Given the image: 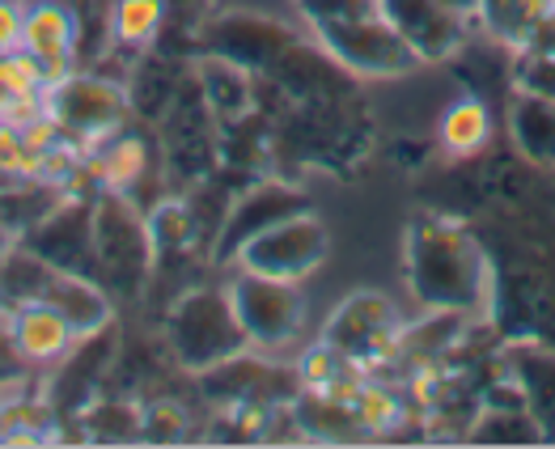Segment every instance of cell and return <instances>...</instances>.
<instances>
[{
  "instance_id": "9",
  "label": "cell",
  "mask_w": 555,
  "mask_h": 449,
  "mask_svg": "<svg viewBox=\"0 0 555 449\" xmlns=\"http://www.w3.org/2000/svg\"><path fill=\"white\" fill-rule=\"evenodd\" d=\"M310 35L361 81H395V77H408L420 68L416 51L403 43V35L386 22V13L335 22V26L310 30Z\"/></svg>"
},
{
  "instance_id": "21",
  "label": "cell",
  "mask_w": 555,
  "mask_h": 449,
  "mask_svg": "<svg viewBox=\"0 0 555 449\" xmlns=\"http://www.w3.org/2000/svg\"><path fill=\"white\" fill-rule=\"evenodd\" d=\"M39 302L55 306L60 315L68 318V326L77 335H93V331H102V326L115 322V297H111V288L102 280H93V275H81V271L55 268Z\"/></svg>"
},
{
  "instance_id": "17",
  "label": "cell",
  "mask_w": 555,
  "mask_h": 449,
  "mask_svg": "<svg viewBox=\"0 0 555 449\" xmlns=\"http://www.w3.org/2000/svg\"><path fill=\"white\" fill-rule=\"evenodd\" d=\"M186 73H191V60L186 55H175L166 47H149L132 55V73H128V98H132V119L157 128L162 115L170 111V102L183 90Z\"/></svg>"
},
{
  "instance_id": "11",
  "label": "cell",
  "mask_w": 555,
  "mask_h": 449,
  "mask_svg": "<svg viewBox=\"0 0 555 449\" xmlns=\"http://www.w3.org/2000/svg\"><path fill=\"white\" fill-rule=\"evenodd\" d=\"M301 35L293 26H284L276 17H259V13H217V17H204V26L195 30V47L191 55H221L242 64L246 73L263 77L272 73L280 55L297 43Z\"/></svg>"
},
{
  "instance_id": "27",
  "label": "cell",
  "mask_w": 555,
  "mask_h": 449,
  "mask_svg": "<svg viewBox=\"0 0 555 449\" xmlns=\"http://www.w3.org/2000/svg\"><path fill=\"white\" fill-rule=\"evenodd\" d=\"M348 399H352V411H357L365 437H386V433H395V428L403 424V415H408L403 399H399L386 382H373V373H357V377H352Z\"/></svg>"
},
{
  "instance_id": "13",
  "label": "cell",
  "mask_w": 555,
  "mask_h": 449,
  "mask_svg": "<svg viewBox=\"0 0 555 449\" xmlns=\"http://www.w3.org/2000/svg\"><path fill=\"white\" fill-rule=\"evenodd\" d=\"M306 191L297 187V182H284V179H250L237 195H233L230 213H225V224H221V233H217V246H212V264H221V268H230L233 259H237V251L250 242V238H259L263 229H272L280 224L284 217H297V213H306Z\"/></svg>"
},
{
  "instance_id": "31",
  "label": "cell",
  "mask_w": 555,
  "mask_h": 449,
  "mask_svg": "<svg viewBox=\"0 0 555 449\" xmlns=\"http://www.w3.org/2000/svg\"><path fill=\"white\" fill-rule=\"evenodd\" d=\"M513 90L555 98V47H521V51H513Z\"/></svg>"
},
{
  "instance_id": "26",
  "label": "cell",
  "mask_w": 555,
  "mask_h": 449,
  "mask_svg": "<svg viewBox=\"0 0 555 449\" xmlns=\"http://www.w3.org/2000/svg\"><path fill=\"white\" fill-rule=\"evenodd\" d=\"M106 22H111V43L128 55H140V51L162 43L170 9H166V0H115L106 9Z\"/></svg>"
},
{
  "instance_id": "8",
  "label": "cell",
  "mask_w": 555,
  "mask_h": 449,
  "mask_svg": "<svg viewBox=\"0 0 555 449\" xmlns=\"http://www.w3.org/2000/svg\"><path fill=\"white\" fill-rule=\"evenodd\" d=\"M98 191L102 187L90 179V170H81L77 182L64 187V195L22 233V246L35 251L51 268L81 271V275L98 280V255H93V200H98Z\"/></svg>"
},
{
  "instance_id": "35",
  "label": "cell",
  "mask_w": 555,
  "mask_h": 449,
  "mask_svg": "<svg viewBox=\"0 0 555 449\" xmlns=\"http://www.w3.org/2000/svg\"><path fill=\"white\" fill-rule=\"evenodd\" d=\"M22 98L13 90V81H9V68H4V55H0V119H9V111L17 106Z\"/></svg>"
},
{
  "instance_id": "15",
  "label": "cell",
  "mask_w": 555,
  "mask_h": 449,
  "mask_svg": "<svg viewBox=\"0 0 555 449\" xmlns=\"http://www.w3.org/2000/svg\"><path fill=\"white\" fill-rule=\"evenodd\" d=\"M386 22L403 35V43L416 51L420 64L454 60V51L479 30L459 13H450L441 0H382Z\"/></svg>"
},
{
  "instance_id": "3",
  "label": "cell",
  "mask_w": 555,
  "mask_h": 449,
  "mask_svg": "<svg viewBox=\"0 0 555 449\" xmlns=\"http://www.w3.org/2000/svg\"><path fill=\"white\" fill-rule=\"evenodd\" d=\"M93 255H98V280L111 288V297L128 302L149 288L157 275L149 217L132 195L98 191L93 200Z\"/></svg>"
},
{
  "instance_id": "33",
  "label": "cell",
  "mask_w": 555,
  "mask_h": 449,
  "mask_svg": "<svg viewBox=\"0 0 555 449\" xmlns=\"http://www.w3.org/2000/svg\"><path fill=\"white\" fill-rule=\"evenodd\" d=\"M297 9H301L310 30H323V26H335V22L382 13V0H297Z\"/></svg>"
},
{
  "instance_id": "38",
  "label": "cell",
  "mask_w": 555,
  "mask_h": 449,
  "mask_svg": "<svg viewBox=\"0 0 555 449\" xmlns=\"http://www.w3.org/2000/svg\"><path fill=\"white\" fill-rule=\"evenodd\" d=\"M552 4H555V0H552Z\"/></svg>"
},
{
  "instance_id": "14",
  "label": "cell",
  "mask_w": 555,
  "mask_h": 449,
  "mask_svg": "<svg viewBox=\"0 0 555 449\" xmlns=\"http://www.w3.org/2000/svg\"><path fill=\"white\" fill-rule=\"evenodd\" d=\"M86 170L90 179L102 187V191H119V195H132L140 204V191L144 182L162 179L166 182V170H162V144H153L149 136L124 124L115 136H106L102 144H93L86 153ZM144 208V204H140Z\"/></svg>"
},
{
  "instance_id": "36",
  "label": "cell",
  "mask_w": 555,
  "mask_h": 449,
  "mask_svg": "<svg viewBox=\"0 0 555 449\" xmlns=\"http://www.w3.org/2000/svg\"><path fill=\"white\" fill-rule=\"evenodd\" d=\"M450 13H459V17H466V22H475L479 17V0H441Z\"/></svg>"
},
{
  "instance_id": "32",
  "label": "cell",
  "mask_w": 555,
  "mask_h": 449,
  "mask_svg": "<svg viewBox=\"0 0 555 449\" xmlns=\"http://www.w3.org/2000/svg\"><path fill=\"white\" fill-rule=\"evenodd\" d=\"M17 179H39V170H35L30 149H26L22 124L0 119V182H17Z\"/></svg>"
},
{
  "instance_id": "23",
  "label": "cell",
  "mask_w": 555,
  "mask_h": 449,
  "mask_svg": "<svg viewBox=\"0 0 555 449\" xmlns=\"http://www.w3.org/2000/svg\"><path fill=\"white\" fill-rule=\"evenodd\" d=\"M492 132H496V124H492L488 98L466 90L446 106V115H441V124H437V144H441L446 157L466 162V157H479V153L492 144Z\"/></svg>"
},
{
  "instance_id": "12",
  "label": "cell",
  "mask_w": 555,
  "mask_h": 449,
  "mask_svg": "<svg viewBox=\"0 0 555 449\" xmlns=\"http://www.w3.org/2000/svg\"><path fill=\"white\" fill-rule=\"evenodd\" d=\"M119 357V326H102L93 335H81L73 344V352L64 360H55V373L47 377L43 403L51 407V415H73L81 420V411L106 395V373L115 369Z\"/></svg>"
},
{
  "instance_id": "6",
  "label": "cell",
  "mask_w": 555,
  "mask_h": 449,
  "mask_svg": "<svg viewBox=\"0 0 555 449\" xmlns=\"http://www.w3.org/2000/svg\"><path fill=\"white\" fill-rule=\"evenodd\" d=\"M225 288H230L233 315H237L255 352L276 357L288 344L301 339V331H306V297H301L297 280H276V275L233 268Z\"/></svg>"
},
{
  "instance_id": "7",
  "label": "cell",
  "mask_w": 555,
  "mask_h": 449,
  "mask_svg": "<svg viewBox=\"0 0 555 449\" xmlns=\"http://www.w3.org/2000/svg\"><path fill=\"white\" fill-rule=\"evenodd\" d=\"M403 326L408 322L386 293L361 288V293L344 297L335 306V315L326 318L323 344H331L357 373H373V369H386L395 360Z\"/></svg>"
},
{
  "instance_id": "10",
  "label": "cell",
  "mask_w": 555,
  "mask_h": 449,
  "mask_svg": "<svg viewBox=\"0 0 555 449\" xmlns=\"http://www.w3.org/2000/svg\"><path fill=\"white\" fill-rule=\"evenodd\" d=\"M331 255V233L326 224L306 208L297 217H284L280 224L263 229L259 238H250L230 268L259 271V275H276V280H306L310 271H319Z\"/></svg>"
},
{
  "instance_id": "25",
  "label": "cell",
  "mask_w": 555,
  "mask_h": 449,
  "mask_svg": "<svg viewBox=\"0 0 555 449\" xmlns=\"http://www.w3.org/2000/svg\"><path fill=\"white\" fill-rule=\"evenodd\" d=\"M555 13L552 0H479V35L496 39L509 51H521V47L534 43V35L543 30V22Z\"/></svg>"
},
{
  "instance_id": "2",
  "label": "cell",
  "mask_w": 555,
  "mask_h": 449,
  "mask_svg": "<svg viewBox=\"0 0 555 449\" xmlns=\"http://www.w3.org/2000/svg\"><path fill=\"white\" fill-rule=\"evenodd\" d=\"M162 348L183 373H208L250 348L225 284H195L162 315Z\"/></svg>"
},
{
  "instance_id": "1",
  "label": "cell",
  "mask_w": 555,
  "mask_h": 449,
  "mask_svg": "<svg viewBox=\"0 0 555 449\" xmlns=\"http://www.w3.org/2000/svg\"><path fill=\"white\" fill-rule=\"evenodd\" d=\"M408 293L424 310L479 318L496 302V268L488 246L446 213H416L403 238Z\"/></svg>"
},
{
  "instance_id": "19",
  "label": "cell",
  "mask_w": 555,
  "mask_h": 449,
  "mask_svg": "<svg viewBox=\"0 0 555 449\" xmlns=\"http://www.w3.org/2000/svg\"><path fill=\"white\" fill-rule=\"evenodd\" d=\"M191 77H195V86H199L208 111L217 115L221 128H233V124H242L246 115L259 111V77L246 73L233 60L199 51V55H191Z\"/></svg>"
},
{
  "instance_id": "18",
  "label": "cell",
  "mask_w": 555,
  "mask_h": 449,
  "mask_svg": "<svg viewBox=\"0 0 555 449\" xmlns=\"http://www.w3.org/2000/svg\"><path fill=\"white\" fill-rule=\"evenodd\" d=\"M4 339L17 352V360H26V364H55V360H64L73 352V344L81 335L68 326V318L60 315L55 306L22 302L4 318Z\"/></svg>"
},
{
  "instance_id": "30",
  "label": "cell",
  "mask_w": 555,
  "mask_h": 449,
  "mask_svg": "<svg viewBox=\"0 0 555 449\" xmlns=\"http://www.w3.org/2000/svg\"><path fill=\"white\" fill-rule=\"evenodd\" d=\"M191 433V415L179 399L157 395V399H140V441L144 446H175Z\"/></svg>"
},
{
  "instance_id": "24",
  "label": "cell",
  "mask_w": 555,
  "mask_h": 449,
  "mask_svg": "<svg viewBox=\"0 0 555 449\" xmlns=\"http://www.w3.org/2000/svg\"><path fill=\"white\" fill-rule=\"evenodd\" d=\"M509 373L517 377L530 415L543 428V441H555V352L521 339L509 352Z\"/></svg>"
},
{
  "instance_id": "29",
  "label": "cell",
  "mask_w": 555,
  "mask_h": 449,
  "mask_svg": "<svg viewBox=\"0 0 555 449\" xmlns=\"http://www.w3.org/2000/svg\"><path fill=\"white\" fill-rule=\"evenodd\" d=\"M470 441H483V446H526V441H543V428L530 415V407H483L479 420L470 424Z\"/></svg>"
},
{
  "instance_id": "5",
  "label": "cell",
  "mask_w": 555,
  "mask_h": 449,
  "mask_svg": "<svg viewBox=\"0 0 555 449\" xmlns=\"http://www.w3.org/2000/svg\"><path fill=\"white\" fill-rule=\"evenodd\" d=\"M47 119L68 136L81 153H90L93 144H102L106 136H115L124 124H132V98L119 77L106 73H68L60 81H51L43 93Z\"/></svg>"
},
{
  "instance_id": "4",
  "label": "cell",
  "mask_w": 555,
  "mask_h": 449,
  "mask_svg": "<svg viewBox=\"0 0 555 449\" xmlns=\"http://www.w3.org/2000/svg\"><path fill=\"white\" fill-rule=\"evenodd\" d=\"M157 132H162L157 144H162L166 191H191L221 170V124L208 111L191 73H186L179 98L170 102V111L162 115Z\"/></svg>"
},
{
  "instance_id": "37",
  "label": "cell",
  "mask_w": 555,
  "mask_h": 449,
  "mask_svg": "<svg viewBox=\"0 0 555 449\" xmlns=\"http://www.w3.org/2000/svg\"><path fill=\"white\" fill-rule=\"evenodd\" d=\"M17 242H22V238H17V229H13V224L0 217V259H4V255H9Z\"/></svg>"
},
{
  "instance_id": "22",
  "label": "cell",
  "mask_w": 555,
  "mask_h": 449,
  "mask_svg": "<svg viewBox=\"0 0 555 449\" xmlns=\"http://www.w3.org/2000/svg\"><path fill=\"white\" fill-rule=\"evenodd\" d=\"M505 128L526 166L555 170V98L513 90L505 106Z\"/></svg>"
},
{
  "instance_id": "20",
  "label": "cell",
  "mask_w": 555,
  "mask_h": 449,
  "mask_svg": "<svg viewBox=\"0 0 555 449\" xmlns=\"http://www.w3.org/2000/svg\"><path fill=\"white\" fill-rule=\"evenodd\" d=\"M149 238H153V259H157V271L162 268H179L191 255H204V238H199V221H195V208L186 200V191H166L157 195L149 208Z\"/></svg>"
},
{
  "instance_id": "16",
  "label": "cell",
  "mask_w": 555,
  "mask_h": 449,
  "mask_svg": "<svg viewBox=\"0 0 555 449\" xmlns=\"http://www.w3.org/2000/svg\"><path fill=\"white\" fill-rule=\"evenodd\" d=\"M22 51L43 64L51 81L81 68V22L68 0H26Z\"/></svg>"
},
{
  "instance_id": "34",
  "label": "cell",
  "mask_w": 555,
  "mask_h": 449,
  "mask_svg": "<svg viewBox=\"0 0 555 449\" xmlns=\"http://www.w3.org/2000/svg\"><path fill=\"white\" fill-rule=\"evenodd\" d=\"M26 30V0H0V55L22 47Z\"/></svg>"
},
{
  "instance_id": "28",
  "label": "cell",
  "mask_w": 555,
  "mask_h": 449,
  "mask_svg": "<svg viewBox=\"0 0 555 449\" xmlns=\"http://www.w3.org/2000/svg\"><path fill=\"white\" fill-rule=\"evenodd\" d=\"M77 424L90 441H140V399L98 395Z\"/></svg>"
}]
</instances>
